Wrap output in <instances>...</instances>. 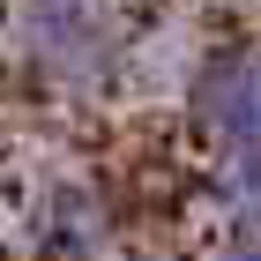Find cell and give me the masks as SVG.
I'll return each mask as SVG.
<instances>
[{"label":"cell","instance_id":"1","mask_svg":"<svg viewBox=\"0 0 261 261\" xmlns=\"http://www.w3.org/2000/svg\"><path fill=\"white\" fill-rule=\"evenodd\" d=\"M0 30H8V53L22 75L75 105L112 97L142 53L135 0H8Z\"/></svg>","mask_w":261,"mask_h":261},{"label":"cell","instance_id":"2","mask_svg":"<svg viewBox=\"0 0 261 261\" xmlns=\"http://www.w3.org/2000/svg\"><path fill=\"white\" fill-rule=\"evenodd\" d=\"M179 112L209 149H261V45L217 38L179 82Z\"/></svg>","mask_w":261,"mask_h":261},{"label":"cell","instance_id":"3","mask_svg":"<svg viewBox=\"0 0 261 261\" xmlns=\"http://www.w3.org/2000/svg\"><path fill=\"white\" fill-rule=\"evenodd\" d=\"M22 246L30 261H112L120 246V217L90 172H45L22 194Z\"/></svg>","mask_w":261,"mask_h":261},{"label":"cell","instance_id":"4","mask_svg":"<svg viewBox=\"0 0 261 261\" xmlns=\"http://www.w3.org/2000/svg\"><path fill=\"white\" fill-rule=\"evenodd\" d=\"M201 209L224 231H261V149H209L201 157Z\"/></svg>","mask_w":261,"mask_h":261},{"label":"cell","instance_id":"5","mask_svg":"<svg viewBox=\"0 0 261 261\" xmlns=\"http://www.w3.org/2000/svg\"><path fill=\"white\" fill-rule=\"evenodd\" d=\"M201 261H261V231H224Z\"/></svg>","mask_w":261,"mask_h":261}]
</instances>
